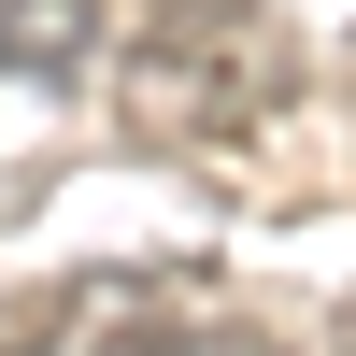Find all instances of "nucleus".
Returning <instances> with one entry per match:
<instances>
[{
    "mask_svg": "<svg viewBox=\"0 0 356 356\" xmlns=\"http://www.w3.org/2000/svg\"><path fill=\"white\" fill-rule=\"evenodd\" d=\"M285 100V43H257L243 15H171L129 57V143H228Z\"/></svg>",
    "mask_w": 356,
    "mask_h": 356,
    "instance_id": "obj_1",
    "label": "nucleus"
},
{
    "mask_svg": "<svg viewBox=\"0 0 356 356\" xmlns=\"http://www.w3.org/2000/svg\"><path fill=\"white\" fill-rule=\"evenodd\" d=\"M100 29H114V0H0V86L100 72Z\"/></svg>",
    "mask_w": 356,
    "mask_h": 356,
    "instance_id": "obj_2",
    "label": "nucleus"
},
{
    "mask_svg": "<svg viewBox=\"0 0 356 356\" xmlns=\"http://www.w3.org/2000/svg\"><path fill=\"white\" fill-rule=\"evenodd\" d=\"M171 356H285V342H257V328H186Z\"/></svg>",
    "mask_w": 356,
    "mask_h": 356,
    "instance_id": "obj_3",
    "label": "nucleus"
}]
</instances>
